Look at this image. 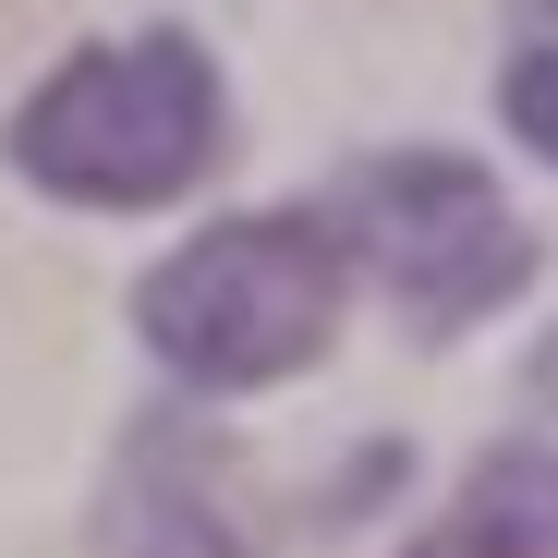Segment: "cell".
<instances>
[{
    "mask_svg": "<svg viewBox=\"0 0 558 558\" xmlns=\"http://www.w3.org/2000/svg\"><path fill=\"white\" fill-rule=\"evenodd\" d=\"M534 13H546V25H558V0H534Z\"/></svg>",
    "mask_w": 558,
    "mask_h": 558,
    "instance_id": "cell-7",
    "label": "cell"
},
{
    "mask_svg": "<svg viewBox=\"0 0 558 558\" xmlns=\"http://www.w3.org/2000/svg\"><path fill=\"white\" fill-rule=\"evenodd\" d=\"M413 558H558V546H546V534H510V522H486V510H449Z\"/></svg>",
    "mask_w": 558,
    "mask_h": 558,
    "instance_id": "cell-6",
    "label": "cell"
},
{
    "mask_svg": "<svg viewBox=\"0 0 558 558\" xmlns=\"http://www.w3.org/2000/svg\"><path fill=\"white\" fill-rule=\"evenodd\" d=\"M498 110H510V134L558 170V49H522L510 61V85H498Z\"/></svg>",
    "mask_w": 558,
    "mask_h": 558,
    "instance_id": "cell-5",
    "label": "cell"
},
{
    "mask_svg": "<svg viewBox=\"0 0 558 558\" xmlns=\"http://www.w3.org/2000/svg\"><path fill=\"white\" fill-rule=\"evenodd\" d=\"M98 546L110 558H267L243 522V474L195 413H158L122 437L110 498H98Z\"/></svg>",
    "mask_w": 558,
    "mask_h": 558,
    "instance_id": "cell-4",
    "label": "cell"
},
{
    "mask_svg": "<svg viewBox=\"0 0 558 558\" xmlns=\"http://www.w3.org/2000/svg\"><path fill=\"white\" fill-rule=\"evenodd\" d=\"M352 304V243L328 207H255V219H207L182 255L146 267L134 328L182 389H279L340 340Z\"/></svg>",
    "mask_w": 558,
    "mask_h": 558,
    "instance_id": "cell-1",
    "label": "cell"
},
{
    "mask_svg": "<svg viewBox=\"0 0 558 558\" xmlns=\"http://www.w3.org/2000/svg\"><path fill=\"white\" fill-rule=\"evenodd\" d=\"M231 98H219V61L195 37H110V49H73L37 98L13 110V170L61 207H170L219 170Z\"/></svg>",
    "mask_w": 558,
    "mask_h": 558,
    "instance_id": "cell-2",
    "label": "cell"
},
{
    "mask_svg": "<svg viewBox=\"0 0 558 558\" xmlns=\"http://www.w3.org/2000/svg\"><path fill=\"white\" fill-rule=\"evenodd\" d=\"M340 243L352 267H377V292L449 340V328H474L498 304L534 292V231L510 219V195L474 170V158H449V146H389V158H364L340 182Z\"/></svg>",
    "mask_w": 558,
    "mask_h": 558,
    "instance_id": "cell-3",
    "label": "cell"
}]
</instances>
